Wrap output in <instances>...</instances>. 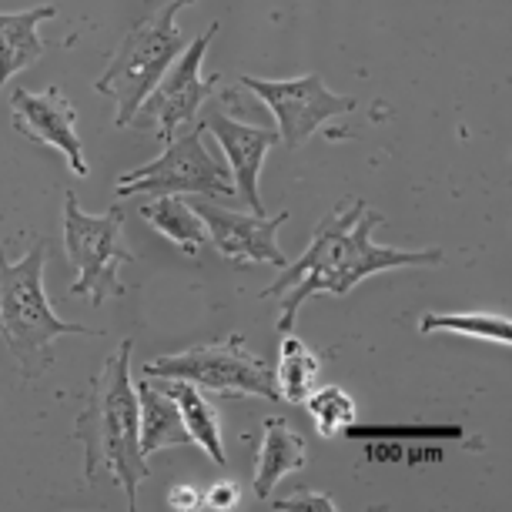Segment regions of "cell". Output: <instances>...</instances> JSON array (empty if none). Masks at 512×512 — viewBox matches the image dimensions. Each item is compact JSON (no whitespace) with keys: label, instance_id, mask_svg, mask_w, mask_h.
<instances>
[{"label":"cell","instance_id":"4fadbf2b","mask_svg":"<svg viewBox=\"0 0 512 512\" xmlns=\"http://www.w3.org/2000/svg\"><path fill=\"white\" fill-rule=\"evenodd\" d=\"M54 14V4H37L17 14L0 11V88L44 57L47 44L41 37V24Z\"/></svg>","mask_w":512,"mask_h":512},{"label":"cell","instance_id":"e0dca14e","mask_svg":"<svg viewBox=\"0 0 512 512\" xmlns=\"http://www.w3.org/2000/svg\"><path fill=\"white\" fill-rule=\"evenodd\" d=\"M141 218L154 231H161L178 251H185L188 258H195L208 241V231L185 195H158L148 205H141Z\"/></svg>","mask_w":512,"mask_h":512},{"label":"cell","instance_id":"6da1fadb","mask_svg":"<svg viewBox=\"0 0 512 512\" xmlns=\"http://www.w3.org/2000/svg\"><path fill=\"white\" fill-rule=\"evenodd\" d=\"M382 215L372 211L362 198L342 201L332 215H325L312 231L305 255L295 265H285L282 275L262 295L282 298L278 332H292L295 315L312 295H349L369 275L392 272V268H429L442 265V248H389L375 245L372 231L382 225Z\"/></svg>","mask_w":512,"mask_h":512},{"label":"cell","instance_id":"2e32d148","mask_svg":"<svg viewBox=\"0 0 512 512\" xmlns=\"http://www.w3.org/2000/svg\"><path fill=\"white\" fill-rule=\"evenodd\" d=\"M154 382H158V389H164L171 399H175L181 419H185V429L191 432V439H195V446L205 449L215 466H228L218 412H215V405L205 399V392H201L195 382H185V379H154Z\"/></svg>","mask_w":512,"mask_h":512},{"label":"cell","instance_id":"52a82bcc","mask_svg":"<svg viewBox=\"0 0 512 512\" xmlns=\"http://www.w3.org/2000/svg\"><path fill=\"white\" fill-rule=\"evenodd\" d=\"M118 195H195V198H238L228 161L215 158L205 144V124L195 121L188 131L164 144V151L141 168L118 178Z\"/></svg>","mask_w":512,"mask_h":512},{"label":"cell","instance_id":"7402d4cb","mask_svg":"<svg viewBox=\"0 0 512 512\" xmlns=\"http://www.w3.org/2000/svg\"><path fill=\"white\" fill-rule=\"evenodd\" d=\"M168 506L171 509H198L201 506V496L195 489H188V486H175L168 492Z\"/></svg>","mask_w":512,"mask_h":512},{"label":"cell","instance_id":"7a4b0ae2","mask_svg":"<svg viewBox=\"0 0 512 512\" xmlns=\"http://www.w3.org/2000/svg\"><path fill=\"white\" fill-rule=\"evenodd\" d=\"M134 342L124 338L118 352L91 379L88 402L74 422V439L84 446V482L111 476L121 486L128 509L138 502V486L151 476L141 452L138 385L131 379Z\"/></svg>","mask_w":512,"mask_h":512},{"label":"cell","instance_id":"ba28073f","mask_svg":"<svg viewBox=\"0 0 512 512\" xmlns=\"http://www.w3.org/2000/svg\"><path fill=\"white\" fill-rule=\"evenodd\" d=\"M218 34V21L208 24L195 41H191L185 51L175 57V64L164 71V77L154 84V91L144 98L141 111L134 114L131 124H151L158 131V138L168 144L171 138H178L181 128L198 121L201 104L208 98H215L218 91V74H205L201 64H205V51L211 44V37Z\"/></svg>","mask_w":512,"mask_h":512},{"label":"cell","instance_id":"ac0fdd59","mask_svg":"<svg viewBox=\"0 0 512 512\" xmlns=\"http://www.w3.org/2000/svg\"><path fill=\"white\" fill-rule=\"evenodd\" d=\"M318 375H322V359L298 335L285 332L275 365V382L278 392H282V402L305 405L308 395L318 389Z\"/></svg>","mask_w":512,"mask_h":512},{"label":"cell","instance_id":"3957f363","mask_svg":"<svg viewBox=\"0 0 512 512\" xmlns=\"http://www.w3.org/2000/svg\"><path fill=\"white\" fill-rule=\"evenodd\" d=\"M44 265L47 241L34 238V245L17 262L7 258V245H0V342L14 355L27 379H41L54 365L51 345L64 335H98V328L64 322L44 295Z\"/></svg>","mask_w":512,"mask_h":512},{"label":"cell","instance_id":"ffe728a7","mask_svg":"<svg viewBox=\"0 0 512 512\" xmlns=\"http://www.w3.org/2000/svg\"><path fill=\"white\" fill-rule=\"evenodd\" d=\"M305 405H308V412H312L322 436H335V432L352 429L355 425V399L345 389H338V385L315 389L305 399Z\"/></svg>","mask_w":512,"mask_h":512},{"label":"cell","instance_id":"9c48e42d","mask_svg":"<svg viewBox=\"0 0 512 512\" xmlns=\"http://www.w3.org/2000/svg\"><path fill=\"white\" fill-rule=\"evenodd\" d=\"M241 88H248L258 101L272 111L278 124V141L288 151L302 148L318 128H325L328 121L338 114H349L359 108L355 98L335 94L322 81V74H305V77H285V81H268V77H241Z\"/></svg>","mask_w":512,"mask_h":512},{"label":"cell","instance_id":"8fae6325","mask_svg":"<svg viewBox=\"0 0 512 512\" xmlns=\"http://www.w3.org/2000/svg\"><path fill=\"white\" fill-rule=\"evenodd\" d=\"M14 108V128L24 134L27 141L44 144V148H54L64 154L67 168L74 175L88 178V158H84L81 148V134H77V111L74 104L67 101L64 88H47L41 94L17 88L11 98Z\"/></svg>","mask_w":512,"mask_h":512},{"label":"cell","instance_id":"7c38bea8","mask_svg":"<svg viewBox=\"0 0 512 512\" xmlns=\"http://www.w3.org/2000/svg\"><path fill=\"white\" fill-rule=\"evenodd\" d=\"M205 131L215 134V141L225 151V161L235 178V195L251 208V215H265L262 195H258V175H262V164L268 158V151L278 144V131L258 128L241 118H231L225 108H205Z\"/></svg>","mask_w":512,"mask_h":512},{"label":"cell","instance_id":"30bf717a","mask_svg":"<svg viewBox=\"0 0 512 512\" xmlns=\"http://www.w3.org/2000/svg\"><path fill=\"white\" fill-rule=\"evenodd\" d=\"M208 231V241L215 251L231 265H275L285 268L288 258L278 248V231L288 221V211L278 215H238L215 205V198H195L191 201Z\"/></svg>","mask_w":512,"mask_h":512},{"label":"cell","instance_id":"5bb4252c","mask_svg":"<svg viewBox=\"0 0 512 512\" xmlns=\"http://www.w3.org/2000/svg\"><path fill=\"white\" fill-rule=\"evenodd\" d=\"M308 466V442L285 419L265 422V439L255 459V496L268 502L272 489L288 472H302Z\"/></svg>","mask_w":512,"mask_h":512},{"label":"cell","instance_id":"44dd1931","mask_svg":"<svg viewBox=\"0 0 512 512\" xmlns=\"http://www.w3.org/2000/svg\"><path fill=\"white\" fill-rule=\"evenodd\" d=\"M335 509V502L322 496V492H295V496L288 499H275L272 509Z\"/></svg>","mask_w":512,"mask_h":512},{"label":"cell","instance_id":"5b68a950","mask_svg":"<svg viewBox=\"0 0 512 512\" xmlns=\"http://www.w3.org/2000/svg\"><path fill=\"white\" fill-rule=\"evenodd\" d=\"M144 375H151V379L195 382L201 392H211L218 399L255 395V399L282 402L275 369L262 355L251 352L241 335H225L218 342L191 345V349L175 355H161V359L144 365Z\"/></svg>","mask_w":512,"mask_h":512},{"label":"cell","instance_id":"d6986e66","mask_svg":"<svg viewBox=\"0 0 512 512\" xmlns=\"http://www.w3.org/2000/svg\"><path fill=\"white\" fill-rule=\"evenodd\" d=\"M419 332H452V335H469V338H486V342L509 345L512 342V325L506 315L492 312H425L419 318Z\"/></svg>","mask_w":512,"mask_h":512},{"label":"cell","instance_id":"603a6c76","mask_svg":"<svg viewBox=\"0 0 512 512\" xmlns=\"http://www.w3.org/2000/svg\"><path fill=\"white\" fill-rule=\"evenodd\" d=\"M235 502H238V489L231 486V482H221V486L208 492V506H215V509H231Z\"/></svg>","mask_w":512,"mask_h":512},{"label":"cell","instance_id":"8992f818","mask_svg":"<svg viewBox=\"0 0 512 512\" xmlns=\"http://www.w3.org/2000/svg\"><path fill=\"white\" fill-rule=\"evenodd\" d=\"M121 228V208H111L108 215H88L74 191L64 195V251L77 272L71 295L88 298L94 308L114 295H124L121 265L134 262V251L124 248Z\"/></svg>","mask_w":512,"mask_h":512},{"label":"cell","instance_id":"9a60e30c","mask_svg":"<svg viewBox=\"0 0 512 512\" xmlns=\"http://www.w3.org/2000/svg\"><path fill=\"white\" fill-rule=\"evenodd\" d=\"M138 422H141L144 459L171 446H195L175 399L164 389H158V382L148 379V375L138 382Z\"/></svg>","mask_w":512,"mask_h":512},{"label":"cell","instance_id":"277c9868","mask_svg":"<svg viewBox=\"0 0 512 512\" xmlns=\"http://www.w3.org/2000/svg\"><path fill=\"white\" fill-rule=\"evenodd\" d=\"M195 0H171L161 11L144 17L124 34L118 51L104 67V74L94 81V91L108 94L114 101V124L128 128L134 114L141 111L144 98L154 91V84L161 81L164 71L175 64V57L185 51L188 41L178 27V14L191 7Z\"/></svg>","mask_w":512,"mask_h":512}]
</instances>
